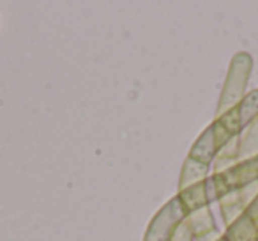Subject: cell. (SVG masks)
<instances>
[{"label":"cell","instance_id":"obj_1","mask_svg":"<svg viewBox=\"0 0 258 241\" xmlns=\"http://www.w3.org/2000/svg\"><path fill=\"white\" fill-rule=\"evenodd\" d=\"M251 69H253V59L247 52H239V54L233 55L232 62L228 66L221 96H219L216 119L221 117L223 114L232 110L237 103L242 101V98L246 96V87L247 82H249Z\"/></svg>","mask_w":258,"mask_h":241},{"label":"cell","instance_id":"obj_2","mask_svg":"<svg viewBox=\"0 0 258 241\" xmlns=\"http://www.w3.org/2000/svg\"><path fill=\"white\" fill-rule=\"evenodd\" d=\"M187 213L184 211L179 199L173 197L152 216L147 230H145L144 241H170L180 223L186 220Z\"/></svg>","mask_w":258,"mask_h":241},{"label":"cell","instance_id":"obj_3","mask_svg":"<svg viewBox=\"0 0 258 241\" xmlns=\"http://www.w3.org/2000/svg\"><path fill=\"white\" fill-rule=\"evenodd\" d=\"M212 179H214L219 199L228 195L230 191L258 183V156L242 160V162L235 163L232 169L225 170L221 174H212Z\"/></svg>","mask_w":258,"mask_h":241},{"label":"cell","instance_id":"obj_4","mask_svg":"<svg viewBox=\"0 0 258 241\" xmlns=\"http://www.w3.org/2000/svg\"><path fill=\"white\" fill-rule=\"evenodd\" d=\"M258 115V89L247 92L240 103H237L232 110L218 117V121L230 131L232 135L239 137L242 130Z\"/></svg>","mask_w":258,"mask_h":241},{"label":"cell","instance_id":"obj_5","mask_svg":"<svg viewBox=\"0 0 258 241\" xmlns=\"http://www.w3.org/2000/svg\"><path fill=\"white\" fill-rule=\"evenodd\" d=\"M177 199L182 204L184 211L189 215L193 211H198L202 208H207V206L214 204V202L219 201L218 190H216V184L212 176H209L205 181L202 183H197L193 186L186 188V190H180L177 194Z\"/></svg>","mask_w":258,"mask_h":241},{"label":"cell","instance_id":"obj_6","mask_svg":"<svg viewBox=\"0 0 258 241\" xmlns=\"http://www.w3.org/2000/svg\"><path fill=\"white\" fill-rule=\"evenodd\" d=\"M258 195V183H253L246 188H240V190L230 191L228 195H225L223 199H219V211H221L223 222L226 223V227L230 223H233L251 204L254 197Z\"/></svg>","mask_w":258,"mask_h":241},{"label":"cell","instance_id":"obj_7","mask_svg":"<svg viewBox=\"0 0 258 241\" xmlns=\"http://www.w3.org/2000/svg\"><path fill=\"white\" fill-rule=\"evenodd\" d=\"M218 153H219V146L214 137V130H212V124H211V126L205 128L204 133L195 140L193 148H191V151L187 156L198 160V162H204V163L212 165V162H214Z\"/></svg>","mask_w":258,"mask_h":241},{"label":"cell","instance_id":"obj_8","mask_svg":"<svg viewBox=\"0 0 258 241\" xmlns=\"http://www.w3.org/2000/svg\"><path fill=\"white\" fill-rule=\"evenodd\" d=\"M211 174V165L204 162H198V160L187 156L184 160L182 170H180V177H179V191L186 190V188L193 186L197 183L205 181Z\"/></svg>","mask_w":258,"mask_h":241},{"label":"cell","instance_id":"obj_9","mask_svg":"<svg viewBox=\"0 0 258 241\" xmlns=\"http://www.w3.org/2000/svg\"><path fill=\"white\" fill-rule=\"evenodd\" d=\"M223 237H225L226 241H256L258 227L242 213L235 222L226 227Z\"/></svg>","mask_w":258,"mask_h":241},{"label":"cell","instance_id":"obj_10","mask_svg":"<svg viewBox=\"0 0 258 241\" xmlns=\"http://www.w3.org/2000/svg\"><path fill=\"white\" fill-rule=\"evenodd\" d=\"M258 156V115L239 135V162Z\"/></svg>","mask_w":258,"mask_h":241},{"label":"cell","instance_id":"obj_11","mask_svg":"<svg viewBox=\"0 0 258 241\" xmlns=\"http://www.w3.org/2000/svg\"><path fill=\"white\" fill-rule=\"evenodd\" d=\"M235 163H239V137H233L225 148L219 149L211 165V170H214V174H221L232 169Z\"/></svg>","mask_w":258,"mask_h":241},{"label":"cell","instance_id":"obj_12","mask_svg":"<svg viewBox=\"0 0 258 241\" xmlns=\"http://www.w3.org/2000/svg\"><path fill=\"white\" fill-rule=\"evenodd\" d=\"M184 222L187 223V227L191 229L193 236H200V234H205V232H209V230L218 229V225H216V222H214V215H212L209 206L207 208L198 209V211L189 213Z\"/></svg>","mask_w":258,"mask_h":241},{"label":"cell","instance_id":"obj_13","mask_svg":"<svg viewBox=\"0 0 258 241\" xmlns=\"http://www.w3.org/2000/svg\"><path fill=\"white\" fill-rule=\"evenodd\" d=\"M193 239H195V236H193V232H191V229L187 227L186 222H182L170 241H193Z\"/></svg>","mask_w":258,"mask_h":241},{"label":"cell","instance_id":"obj_14","mask_svg":"<svg viewBox=\"0 0 258 241\" xmlns=\"http://www.w3.org/2000/svg\"><path fill=\"white\" fill-rule=\"evenodd\" d=\"M244 215L247 216V218L251 220V222L254 223V225L258 227V195L251 201V204L246 208V211H244Z\"/></svg>","mask_w":258,"mask_h":241},{"label":"cell","instance_id":"obj_15","mask_svg":"<svg viewBox=\"0 0 258 241\" xmlns=\"http://www.w3.org/2000/svg\"><path fill=\"white\" fill-rule=\"evenodd\" d=\"M219 237H223V234L219 232V229H214V230H209L205 234H200V236H195L193 241H218Z\"/></svg>","mask_w":258,"mask_h":241},{"label":"cell","instance_id":"obj_16","mask_svg":"<svg viewBox=\"0 0 258 241\" xmlns=\"http://www.w3.org/2000/svg\"><path fill=\"white\" fill-rule=\"evenodd\" d=\"M218 241H226V239H225V237H219V239H218Z\"/></svg>","mask_w":258,"mask_h":241},{"label":"cell","instance_id":"obj_17","mask_svg":"<svg viewBox=\"0 0 258 241\" xmlns=\"http://www.w3.org/2000/svg\"><path fill=\"white\" fill-rule=\"evenodd\" d=\"M256 241H258V239H256Z\"/></svg>","mask_w":258,"mask_h":241}]
</instances>
